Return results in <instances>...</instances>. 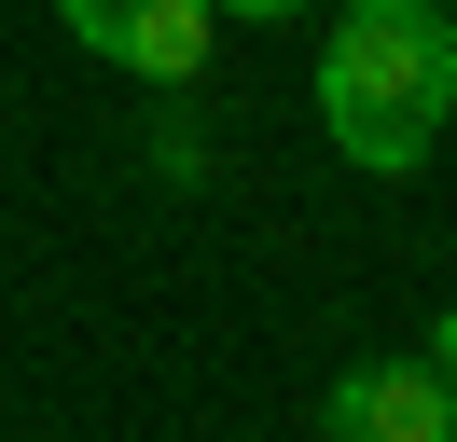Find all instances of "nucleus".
<instances>
[{
  "label": "nucleus",
  "instance_id": "39448f33",
  "mask_svg": "<svg viewBox=\"0 0 457 442\" xmlns=\"http://www.w3.org/2000/svg\"><path fill=\"white\" fill-rule=\"evenodd\" d=\"M208 14H305V0H208Z\"/></svg>",
  "mask_w": 457,
  "mask_h": 442
},
{
  "label": "nucleus",
  "instance_id": "f03ea898",
  "mask_svg": "<svg viewBox=\"0 0 457 442\" xmlns=\"http://www.w3.org/2000/svg\"><path fill=\"white\" fill-rule=\"evenodd\" d=\"M56 28L70 42H97L112 70H139V83H195L208 70V0H56Z\"/></svg>",
  "mask_w": 457,
  "mask_h": 442
},
{
  "label": "nucleus",
  "instance_id": "20e7f679",
  "mask_svg": "<svg viewBox=\"0 0 457 442\" xmlns=\"http://www.w3.org/2000/svg\"><path fill=\"white\" fill-rule=\"evenodd\" d=\"M429 373L457 387V304H444V318H429Z\"/></svg>",
  "mask_w": 457,
  "mask_h": 442
},
{
  "label": "nucleus",
  "instance_id": "f257e3e1",
  "mask_svg": "<svg viewBox=\"0 0 457 442\" xmlns=\"http://www.w3.org/2000/svg\"><path fill=\"white\" fill-rule=\"evenodd\" d=\"M319 110H333V152L402 180V166L444 138L457 110V28L444 0H346L333 42H319Z\"/></svg>",
  "mask_w": 457,
  "mask_h": 442
},
{
  "label": "nucleus",
  "instance_id": "7ed1b4c3",
  "mask_svg": "<svg viewBox=\"0 0 457 442\" xmlns=\"http://www.w3.org/2000/svg\"><path fill=\"white\" fill-rule=\"evenodd\" d=\"M319 442H457V387L429 359H361L319 401Z\"/></svg>",
  "mask_w": 457,
  "mask_h": 442
},
{
  "label": "nucleus",
  "instance_id": "423d86ee",
  "mask_svg": "<svg viewBox=\"0 0 457 442\" xmlns=\"http://www.w3.org/2000/svg\"><path fill=\"white\" fill-rule=\"evenodd\" d=\"M444 28H457V0H444Z\"/></svg>",
  "mask_w": 457,
  "mask_h": 442
}]
</instances>
